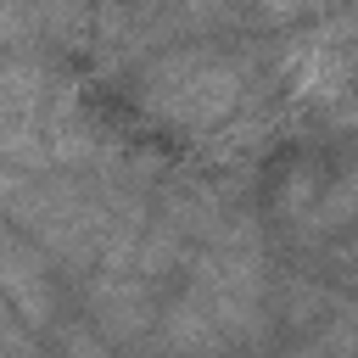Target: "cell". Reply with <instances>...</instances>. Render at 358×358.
I'll return each mask as SVG.
<instances>
[{
  "instance_id": "1",
  "label": "cell",
  "mask_w": 358,
  "mask_h": 358,
  "mask_svg": "<svg viewBox=\"0 0 358 358\" xmlns=\"http://www.w3.org/2000/svg\"><path fill=\"white\" fill-rule=\"evenodd\" d=\"M241 90H246V78H241L235 62H224L213 50H173V56H162L145 73L140 101L168 129H201V134H213L218 123L235 117Z\"/></svg>"
},
{
  "instance_id": "2",
  "label": "cell",
  "mask_w": 358,
  "mask_h": 358,
  "mask_svg": "<svg viewBox=\"0 0 358 358\" xmlns=\"http://www.w3.org/2000/svg\"><path fill=\"white\" fill-rule=\"evenodd\" d=\"M84 313L106 341H140L157 330V296L151 280L134 268H101L95 280H84Z\"/></svg>"
},
{
  "instance_id": "3",
  "label": "cell",
  "mask_w": 358,
  "mask_h": 358,
  "mask_svg": "<svg viewBox=\"0 0 358 358\" xmlns=\"http://www.w3.org/2000/svg\"><path fill=\"white\" fill-rule=\"evenodd\" d=\"M0 296H6L34 330H45V324L56 319V291H50V268H45V252H39V246H28V241H17V235L0 241Z\"/></svg>"
},
{
  "instance_id": "4",
  "label": "cell",
  "mask_w": 358,
  "mask_h": 358,
  "mask_svg": "<svg viewBox=\"0 0 358 358\" xmlns=\"http://www.w3.org/2000/svg\"><path fill=\"white\" fill-rule=\"evenodd\" d=\"M157 341H162L168 358H218V352L229 347L224 324L213 319V308H207L196 291L173 296V302L157 313Z\"/></svg>"
},
{
  "instance_id": "5",
  "label": "cell",
  "mask_w": 358,
  "mask_h": 358,
  "mask_svg": "<svg viewBox=\"0 0 358 358\" xmlns=\"http://www.w3.org/2000/svg\"><path fill=\"white\" fill-rule=\"evenodd\" d=\"M39 39H45L39 0H0V45H11V50H34Z\"/></svg>"
},
{
  "instance_id": "6",
  "label": "cell",
  "mask_w": 358,
  "mask_h": 358,
  "mask_svg": "<svg viewBox=\"0 0 358 358\" xmlns=\"http://www.w3.org/2000/svg\"><path fill=\"white\" fill-rule=\"evenodd\" d=\"M0 358H45V347H39V330L0 296Z\"/></svg>"
},
{
  "instance_id": "7",
  "label": "cell",
  "mask_w": 358,
  "mask_h": 358,
  "mask_svg": "<svg viewBox=\"0 0 358 358\" xmlns=\"http://www.w3.org/2000/svg\"><path fill=\"white\" fill-rule=\"evenodd\" d=\"M56 358H112V347L101 341V330H95V324L67 319V324L56 330Z\"/></svg>"
},
{
  "instance_id": "8",
  "label": "cell",
  "mask_w": 358,
  "mask_h": 358,
  "mask_svg": "<svg viewBox=\"0 0 358 358\" xmlns=\"http://www.w3.org/2000/svg\"><path fill=\"white\" fill-rule=\"evenodd\" d=\"M252 11H257L263 22H291V17L313 11V0H252Z\"/></svg>"
},
{
  "instance_id": "9",
  "label": "cell",
  "mask_w": 358,
  "mask_h": 358,
  "mask_svg": "<svg viewBox=\"0 0 358 358\" xmlns=\"http://www.w3.org/2000/svg\"><path fill=\"white\" fill-rule=\"evenodd\" d=\"M291 358H330V352H324V341H313V347H296Z\"/></svg>"
}]
</instances>
